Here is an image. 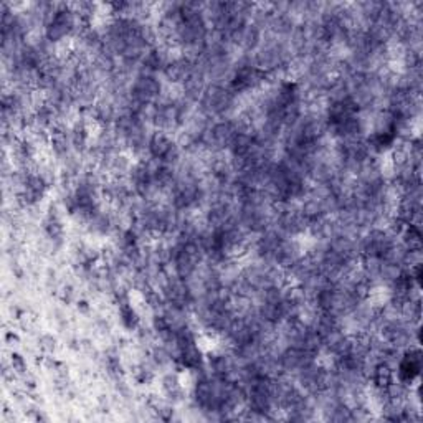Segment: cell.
<instances>
[{"label": "cell", "mask_w": 423, "mask_h": 423, "mask_svg": "<svg viewBox=\"0 0 423 423\" xmlns=\"http://www.w3.org/2000/svg\"><path fill=\"white\" fill-rule=\"evenodd\" d=\"M10 369L13 374H19V376H25L26 374V360L22 357L20 354H12L10 357Z\"/></svg>", "instance_id": "obj_7"}, {"label": "cell", "mask_w": 423, "mask_h": 423, "mask_svg": "<svg viewBox=\"0 0 423 423\" xmlns=\"http://www.w3.org/2000/svg\"><path fill=\"white\" fill-rule=\"evenodd\" d=\"M237 98L226 84H207L199 101V111L208 119H225L235 109Z\"/></svg>", "instance_id": "obj_1"}, {"label": "cell", "mask_w": 423, "mask_h": 423, "mask_svg": "<svg viewBox=\"0 0 423 423\" xmlns=\"http://www.w3.org/2000/svg\"><path fill=\"white\" fill-rule=\"evenodd\" d=\"M6 341H7V344H8V346L19 344V337H17L13 332H8V334H7V336H6Z\"/></svg>", "instance_id": "obj_8"}, {"label": "cell", "mask_w": 423, "mask_h": 423, "mask_svg": "<svg viewBox=\"0 0 423 423\" xmlns=\"http://www.w3.org/2000/svg\"><path fill=\"white\" fill-rule=\"evenodd\" d=\"M79 24H82V17L78 15L73 6L58 3L56 10L53 12L50 20L45 24V38L53 45L65 42L71 35H78L82 30Z\"/></svg>", "instance_id": "obj_2"}, {"label": "cell", "mask_w": 423, "mask_h": 423, "mask_svg": "<svg viewBox=\"0 0 423 423\" xmlns=\"http://www.w3.org/2000/svg\"><path fill=\"white\" fill-rule=\"evenodd\" d=\"M37 342H38V349L42 351L43 354H53L56 351L58 341L55 336H52V334H42Z\"/></svg>", "instance_id": "obj_6"}, {"label": "cell", "mask_w": 423, "mask_h": 423, "mask_svg": "<svg viewBox=\"0 0 423 423\" xmlns=\"http://www.w3.org/2000/svg\"><path fill=\"white\" fill-rule=\"evenodd\" d=\"M263 40V30H260L253 22H248L231 40V45L237 47L243 53H255Z\"/></svg>", "instance_id": "obj_4"}, {"label": "cell", "mask_w": 423, "mask_h": 423, "mask_svg": "<svg viewBox=\"0 0 423 423\" xmlns=\"http://www.w3.org/2000/svg\"><path fill=\"white\" fill-rule=\"evenodd\" d=\"M160 387H162V394L169 403H179L184 399V385H182L180 377L177 374L169 372L160 380Z\"/></svg>", "instance_id": "obj_5"}, {"label": "cell", "mask_w": 423, "mask_h": 423, "mask_svg": "<svg viewBox=\"0 0 423 423\" xmlns=\"http://www.w3.org/2000/svg\"><path fill=\"white\" fill-rule=\"evenodd\" d=\"M149 159L164 166L176 167L180 162V148L167 132L155 131L151 134L148 146Z\"/></svg>", "instance_id": "obj_3"}]
</instances>
